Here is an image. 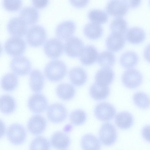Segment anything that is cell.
Listing matches in <instances>:
<instances>
[{"label":"cell","instance_id":"6da1fadb","mask_svg":"<svg viewBox=\"0 0 150 150\" xmlns=\"http://www.w3.org/2000/svg\"><path fill=\"white\" fill-rule=\"evenodd\" d=\"M67 72V67L62 61L53 60L50 62L45 66L44 73L46 77L49 81L58 82L62 79Z\"/></svg>","mask_w":150,"mask_h":150},{"label":"cell","instance_id":"7a4b0ae2","mask_svg":"<svg viewBox=\"0 0 150 150\" xmlns=\"http://www.w3.org/2000/svg\"><path fill=\"white\" fill-rule=\"evenodd\" d=\"M46 38V33L44 28L40 25H34L27 31L26 40L30 46L37 47L43 44Z\"/></svg>","mask_w":150,"mask_h":150},{"label":"cell","instance_id":"3957f363","mask_svg":"<svg viewBox=\"0 0 150 150\" xmlns=\"http://www.w3.org/2000/svg\"><path fill=\"white\" fill-rule=\"evenodd\" d=\"M4 48L8 54L12 56H19L25 52L26 44L24 40L20 37H12L6 41Z\"/></svg>","mask_w":150,"mask_h":150},{"label":"cell","instance_id":"277c9868","mask_svg":"<svg viewBox=\"0 0 150 150\" xmlns=\"http://www.w3.org/2000/svg\"><path fill=\"white\" fill-rule=\"evenodd\" d=\"M11 70L16 74L26 75L30 72L31 64L30 61L24 56H18L13 58L10 63Z\"/></svg>","mask_w":150,"mask_h":150},{"label":"cell","instance_id":"5b68a950","mask_svg":"<svg viewBox=\"0 0 150 150\" xmlns=\"http://www.w3.org/2000/svg\"><path fill=\"white\" fill-rule=\"evenodd\" d=\"M7 137L9 141L12 144L20 145L25 141L26 133L25 128L22 125L17 123L13 124L8 127Z\"/></svg>","mask_w":150,"mask_h":150},{"label":"cell","instance_id":"8992f818","mask_svg":"<svg viewBox=\"0 0 150 150\" xmlns=\"http://www.w3.org/2000/svg\"><path fill=\"white\" fill-rule=\"evenodd\" d=\"M99 138L101 142L105 146L114 144L117 138V133L115 127L109 123L103 124L100 130Z\"/></svg>","mask_w":150,"mask_h":150},{"label":"cell","instance_id":"52a82bcc","mask_svg":"<svg viewBox=\"0 0 150 150\" xmlns=\"http://www.w3.org/2000/svg\"><path fill=\"white\" fill-rule=\"evenodd\" d=\"M142 76L140 72L135 69H129L122 74V81L126 87L134 89L139 87L142 82Z\"/></svg>","mask_w":150,"mask_h":150},{"label":"cell","instance_id":"ba28073f","mask_svg":"<svg viewBox=\"0 0 150 150\" xmlns=\"http://www.w3.org/2000/svg\"><path fill=\"white\" fill-rule=\"evenodd\" d=\"M66 108L62 104L55 103L48 107L47 115L49 120L54 123H59L64 121L67 116Z\"/></svg>","mask_w":150,"mask_h":150},{"label":"cell","instance_id":"9c48e42d","mask_svg":"<svg viewBox=\"0 0 150 150\" xmlns=\"http://www.w3.org/2000/svg\"><path fill=\"white\" fill-rule=\"evenodd\" d=\"M44 50L48 57L52 59L57 58L63 53V43L60 40L57 38L50 39L45 43Z\"/></svg>","mask_w":150,"mask_h":150},{"label":"cell","instance_id":"30bf717a","mask_svg":"<svg viewBox=\"0 0 150 150\" xmlns=\"http://www.w3.org/2000/svg\"><path fill=\"white\" fill-rule=\"evenodd\" d=\"M116 110L111 104L102 102L98 104L95 108L94 114L96 117L102 121H107L114 117Z\"/></svg>","mask_w":150,"mask_h":150},{"label":"cell","instance_id":"8fae6325","mask_svg":"<svg viewBox=\"0 0 150 150\" xmlns=\"http://www.w3.org/2000/svg\"><path fill=\"white\" fill-rule=\"evenodd\" d=\"M27 25L20 17H13L10 19L8 23L7 30L11 35L22 37L27 33Z\"/></svg>","mask_w":150,"mask_h":150},{"label":"cell","instance_id":"7c38bea8","mask_svg":"<svg viewBox=\"0 0 150 150\" xmlns=\"http://www.w3.org/2000/svg\"><path fill=\"white\" fill-rule=\"evenodd\" d=\"M28 105L30 110L35 113H39L45 111L48 106L46 97L40 93L32 95L28 100Z\"/></svg>","mask_w":150,"mask_h":150},{"label":"cell","instance_id":"4fadbf2b","mask_svg":"<svg viewBox=\"0 0 150 150\" xmlns=\"http://www.w3.org/2000/svg\"><path fill=\"white\" fill-rule=\"evenodd\" d=\"M83 48L82 41L75 37H71L66 40L64 46L66 54L71 57H76L79 56Z\"/></svg>","mask_w":150,"mask_h":150},{"label":"cell","instance_id":"5bb4252c","mask_svg":"<svg viewBox=\"0 0 150 150\" xmlns=\"http://www.w3.org/2000/svg\"><path fill=\"white\" fill-rule=\"evenodd\" d=\"M128 7L122 1L112 0L107 4L106 10L110 16L117 17L125 16L128 11Z\"/></svg>","mask_w":150,"mask_h":150},{"label":"cell","instance_id":"9a60e30c","mask_svg":"<svg viewBox=\"0 0 150 150\" xmlns=\"http://www.w3.org/2000/svg\"><path fill=\"white\" fill-rule=\"evenodd\" d=\"M46 121L45 118L40 115H35L29 120L27 127L29 132L35 135L42 133L46 127Z\"/></svg>","mask_w":150,"mask_h":150},{"label":"cell","instance_id":"2e32d148","mask_svg":"<svg viewBox=\"0 0 150 150\" xmlns=\"http://www.w3.org/2000/svg\"><path fill=\"white\" fill-rule=\"evenodd\" d=\"M75 29V24L73 21H64L57 26L55 31L56 35L59 39L66 40L72 36Z\"/></svg>","mask_w":150,"mask_h":150},{"label":"cell","instance_id":"e0dca14e","mask_svg":"<svg viewBox=\"0 0 150 150\" xmlns=\"http://www.w3.org/2000/svg\"><path fill=\"white\" fill-rule=\"evenodd\" d=\"M98 56V52L96 48L90 45L83 48L79 55V59L83 64L88 66L94 64Z\"/></svg>","mask_w":150,"mask_h":150},{"label":"cell","instance_id":"ac0fdd59","mask_svg":"<svg viewBox=\"0 0 150 150\" xmlns=\"http://www.w3.org/2000/svg\"><path fill=\"white\" fill-rule=\"evenodd\" d=\"M125 43L124 35L112 33L107 38L106 44L108 50L113 52H117L123 48Z\"/></svg>","mask_w":150,"mask_h":150},{"label":"cell","instance_id":"d6986e66","mask_svg":"<svg viewBox=\"0 0 150 150\" xmlns=\"http://www.w3.org/2000/svg\"><path fill=\"white\" fill-rule=\"evenodd\" d=\"M110 92V89L108 86L96 82L91 86L90 89V94L91 97L96 100L106 99L108 96Z\"/></svg>","mask_w":150,"mask_h":150},{"label":"cell","instance_id":"ffe728a7","mask_svg":"<svg viewBox=\"0 0 150 150\" xmlns=\"http://www.w3.org/2000/svg\"><path fill=\"white\" fill-rule=\"evenodd\" d=\"M44 85V78L39 70L34 69L31 72L29 78V85L31 90L35 92H40Z\"/></svg>","mask_w":150,"mask_h":150},{"label":"cell","instance_id":"44dd1931","mask_svg":"<svg viewBox=\"0 0 150 150\" xmlns=\"http://www.w3.org/2000/svg\"><path fill=\"white\" fill-rule=\"evenodd\" d=\"M51 144L54 148L58 149H65L68 147L70 140L69 137L61 132H57L52 136Z\"/></svg>","mask_w":150,"mask_h":150},{"label":"cell","instance_id":"7402d4cb","mask_svg":"<svg viewBox=\"0 0 150 150\" xmlns=\"http://www.w3.org/2000/svg\"><path fill=\"white\" fill-rule=\"evenodd\" d=\"M19 17L27 25H33L36 23L39 20V13L35 7H26L21 11Z\"/></svg>","mask_w":150,"mask_h":150},{"label":"cell","instance_id":"603a6c76","mask_svg":"<svg viewBox=\"0 0 150 150\" xmlns=\"http://www.w3.org/2000/svg\"><path fill=\"white\" fill-rule=\"evenodd\" d=\"M126 37L127 40L130 43L138 44L144 40L146 35L144 31L142 29L135 27L128 30Z\"/></svg>","mask_w":150,"mask_h":150},{"label":"cell","instance_id":"cb8c5ba5","mask_svg":"<svg viewBox=\"0 0 150 150\" xmlns=\"http://www.w3.org/2000/svg\"><path fill=\"white\" fill-rule=\"evenodd\" d=\"M134 119L132 115L128 112L123 111L117 114L115 118V123L120 128L126 129L133 125Z\"/></svg>","mask_w":150,"mask_h":150},{"label":"cell","instance_id":"d4e9b609","mask_svg":"<svg viewBox=\"0 0 150 150\" xmlns=\"http://www.w3.org/2000/svg\"><path fill=\"white\" fill-rule=\"evenodd\" d=\"M69 75L71 82L77 86L83 85L87 79L86 73L82 68L80 67L72 69L69 71Z\"/></svg>","mask_w":150,"mask_h":150},{"label":"cell","instance_id":"484cf974","mask_svg":"<svg viewBox=\"0 0 150 150\" xmlns=\"http://www.w3.org/2000/svg\"><path fill=\"white\" fill-rule=\"evenodd\" d=\"M114 77L112 70L109 68H104L99 70L95 75L96 82L108 86L112 82Z\"/></svg>","mask_w":150,"mask_h":150},{"label":"cell","instance_id":"4316f807","mask_svg":"<svg viewBox=\"0 0 150 150\" xmlns=\"http://www.w3.org/2000/svg\"><path fill=\"white\" fill-rule=\"evenodd\" d=\"M56 93L58 96L64 100L72 99L75 94L74 87L70 84L62 83L59 85L56 88Z\"/></svg>","mask_w":150,"mask_h":150},{"label":"cell","instance_id":"83f0119b","mask_svg":"<svg viewBox=\"0 0 150 150\" xmlns=\"http://www.w3.org/2000/svg\"><path fill=\"white\" fill-rule=\"evenodd\" d=\"M83 31L86 37L93 40L100 38L103 33V29L101 25L93 22L87 24L84 27Z\"/></svg>","mask_w":150,"mask_h":150},{"label":"cell","instance_id":"f1b7e54d","mask_svg":"<svg viewBox=\"0 0 150 150\" xmlns=\"http://www.w3.org/2000/svg\"><path fill=\"white\" fill-rule=\"evenodd\" d=\"M81 144L84 150H99L101 147L100 143L97 138L91 134H87L83 136Z\"/></svg>","mask_w":150,"mask_h":150},{"label":"cell","instance_id":"f546056e","mask_svg":"<svg viewBox=\"0 0 150 150\" xmlns=\"http://www.w3.org/2000/svg\"><path fill=\"white\" fill-rule=\"evenodd\" d=\"M0 110L3 113L11 114L15 110L16 104L14 98L11 96L5 95L0 98Z\"/></svg>","mask_w":150,"mask_h":150},{"label":"cell","instance_id":"4dcf8cb0","mask_svg":"<svg viewBox=\"0 0 150 150\" xmlns=\"http://www.w3.org/2000/svg\"><path fill=\"white\" fill-rule=\"evenodd\" d=\"M138 60L137 55L135 52L131 51H127L123 53L120 59L121 64L126 69H129L136 66Z\"/></svg>","mask_w":150,"mask_h":150},{"label":"cell","instance_id":"1f68e13d","mask_svg":"<svg viewBox=\"0 0 150 150\" xmlns=\"http://www.w3.org/2000/svg\"><path fill=\"white\" fill-rule=\"evenodd\" d=\"M18 78L14 74L9 73L4 76L1 81L2 88L6 91L14 90L17 87Z\"/></svg>","mask_w":150,"mask_h":150},{"label":"cell","instance_id":"d6a6232c","mask_svg":"<svg viewBox=\"0 0 150 150\" xmlns=\"http://www.w3.org/2000/svg\"><path fill=\"white\" fill-rule=\"evenodd\" d=\"M127 24L126 20L121 17H117L113 20L110 25L112 33L124 35L126 33Z\"/></svg>","mask_w":150,"mask_h":150},{"label":"cell","instance_id":"836d02e7","mask_svg":"<svg viewBox=\"0 0 150 150\" xmlns=\"http://www.w3.org/2000/svg\"><path fill=\"white\" fill-rule=\"evenodd\" d=\"M133 100L135 105L140 108L146 109L150 106V98L144 92H136L133 95Z\"/></svg>","mask_w":150,"mask_h":150},{"label":"cell","instance_id":"e575fe53","mask_svg":"<svg viewBox=\"0 0 150 150\" xmlns=\"http://www.w3.org/2000/svg\"><path fill=\"white\" fill-rule=\"evenodd\" d=\"M115 62V58L112 52L105 51L101 52L98 57L99 64L104 68H110L112 66Z\"/></svg>","mask_w":150,"mask_h":150},{"label":"cell","instance_id":"d590c367","mask_svg":"<svg viewBox=\"0 0 150 150\" xmlns=\"http://www.w3.org/2000/svg\"><path fill=\"white\" fill-rule=\"evenodd\" d=\"M88 18L93 23L102 24L106 23L108 20V16L104 11L98 9L90 11L88 13Z\"/></svg>","mask_w":150,"mask_h":150},{"label":"cell","instance_id":"8d00e7d4","mask_svg":"<svg viewBox=\"0 0 150 150\" xmlns=\"http://www.w3.org/2000/svg\"><path fill=\"white\" fill-rule=\"evenodd\" d=\"M50 144L46 138L42 137H37L31 142L30 148L31 150H48L50 148Z\"/></svg>","mask_w":150,"mask_h":150},{"label":"cell","instance_id":"74e56055","mask_svg":"<svg viewBox=\"0 0 150 150\" xmlns=\"http://www.w3.org/2000/svg\"><path fill=\"white\" fill-rule=\"evenodd\" d=\"M86 115L83 110L78 109L72 111L69 116L71 122L75 125H80L83 124L86 119Z\"/></svg>","mask_w":150,"mask_h":150},{"label":"cell","instance_id":"f35d334b","mask_svg":"<svg viewBox=\"0 0 150 150\" xmlns=\"http://www.w3.org/2000/svg\"><path fill=\"white\" fill-rule=\"evenodd\" d=\"M4 8L9 12H15L19 10L22 5V0H3Z\"/></svg>","mask_w":150,"mask_h":150},{"label":"cell","instance_id":"ab89813d","mask_svg":"<svg viewBox=\"0 0 150 150\" xmlns=\"http://www.w3.org/2000/svg\"><path fill=\"white\" fill-rule=\"evenodd\" d=\"M32 1L34 7L38 9H41L47 6L49 0H32Z\"/></svg>","mask_w":150,"mask_h":150},{"label":"cell","instance_id":"60d3db41","mask_svg":"<svg viewBox=\"0 0 150 150\" xmlns=\"http://www.w3.org/2000/svg\"><path fill=\"white\" fill-rule=\"evenodd\" d=\"M71 4L77 8L85 7L88 3L89 0H69Z\"/></svg>","mask_w":150,"mask_h":150},{"label":"cell","instance_id":"b9f144b4","mask_svg":"<svg viewBox=\"0 0 150 150\" xmlns=\"http://www.w3.org/2000/svg\"><path fill=\"white\" fill-rule=\"evenodd\" d=\"M129 7L136 8L140 5L142 0H122Z\"/></svg>","mask_w":150,"mask_h":150},{"label":"cell","instance_id":"7bdbcfd3","mask_svg":"<svg viewBox=\"0 0 150 150\" xmlns=\"http://www.w3.org/2000/svg\"><path fill=\"white\" fill-rule=\"evenodd\" d=\"M142 134L144 139L146 141L150 142V125L144 126L142 129Z\"/></svg>","mask_w":150,"mask_h":150},{"label":"cell","instance_id":"ee69618b","mask_svg":"<svg viewBox=\"0 0 150 150\" xmlns=\"http://www.w3.org/2000/svg\"><path fill=\"white\" fill-rule=\"evenodd\" d=\"M144 55L145 59L150 63V44L148 45L145 48Z\"/></svg>","mask_w":150,"mask_h":150},{"label":"cell","instance_id":"f6af8a7d","mask_svg":"<svg viewBox=\"0 0 150 150\" xmlns=\"http://www.w3.org/2000/svg\"><path fill=\"white\" fill-rule=\"evenodd\" d=\"M149 3H150V0H149Z\"/></svg>","mask_w":150,"mask_h":150}]
</instances>
